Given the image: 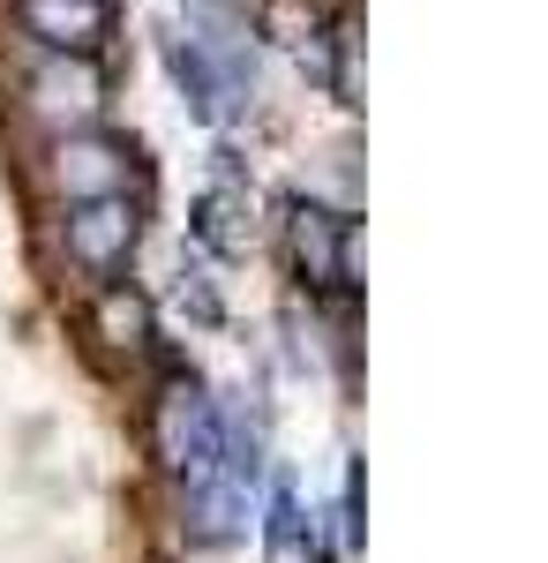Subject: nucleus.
<instances>
[{
	"label": "nucleus",
	"instance_id": "8",
	"mask_svg": "<svg viewBox=\"0 0 548 563\" xmlns=\"http://www.w3.org/2000/svg\"><path fill=\"white\" fill-rule=\"evenodd\" d=\"M196 241L204 249H218V256H241L255 241V188L249 180H211L204 196H196Z\"/></svg>",
	"mask_w": 548,
	"mask_h": 563
},
{
	"label": "nucleus",
	"instance_id": "1",
	"mask_svg": "<svg viewBox=\"0 0 548 563\" xmlns=\"http://www.w3.org/2000/svg\"><path fill=\"white\" fill-rule=\"evenodd\" d=\"M158 459L180 481V496L211 488V481H241L226 459V406L196 376H166V390H158Z\"/></svg>",
	"mask_w": 548,
	"mask_h": 563
},
{
	"label": "nucleus",
	"instance_id": "3",
	"mask_svg": "<svg viewBox=\"0 0 548 563\" xmlns=\"http://www.w3.org/2000/svg\"><path fill=\"white\" fill-rule=\"evenodd\" d=\"M286 263L308 294H346L353 286V218L316 203V196H294L286 203Z\"/></svg>",
	"mask_w": 548,
	"mask_h": 563
},
{
	"label": "nucleus",
	"instance_id": "7",
	"mask_svg": "<svg viewBox=\"0 0 548 563\" xmlns=\"http://www.w3.org/2000/svg\"><path fill=\"white\" fill-rule=\"evenodd\" d=\"M31 106L45 121H90L106 106V76L90 68V53H45V68L31 76Z\"/></svg>",
	"mask_w": 548,
	"mask_h": 563
},
{
	"label": "nucleus",
	"instance_id": "2",
	"mask_svg": "<svg viewBox=\"0 0 548 563\" xmlns=\"http://www.w3.org/2000/svg\"><path fill=\"white\" fill-rule=\"evenodd\" d=\"M143 249V203L135 196H76L61 211V256L76 278L90 286H113Z\"/></svg>",
	"mask_w": 548,
	"mask_h": 563
},
{
	"label": "nucleus",
	"instance_id": "9",
	"mask_svg": "<svg viewBox=\"0 0 548 563\" xmlns=\"http://www.w3.org/2000/svg\"><path fill=\"white\" fill-rule=\"evenodd\" d=\"M90 331H98V346H106V353H128V361H143L151 339H158V331H151V301H143L135 286H121V278H113V286H98Z\"/></svg>",
	"mask_w": 548,
	"mask_h": 563
},
{
	"label": "nucleus",
	"instance_id": "4",
	"mask_svg": "<svg viewBox=\"0 0 548 563\" xmlns=\"http://www.w3.org/2000/svg\"><path fill=\"white\" fill-rule=\"evenodd\" d=\"M166 68L196 121H233L255 90L249 45H204V38H166Z\"/></svg>",
	"mask_w": 548,
	"mask_h": 563
},
{
	"label": "nucleus",
	"instance_id": "6",
	"mask_svg": "<svg viewBox=\"0 0 548 563\" xmlns=\"http://www.w3.org/2000/svg\"><path fill=\"white\" fill-rule=\"evenodd\" d=\"M113 23H121V0H15V31L39 53H90L98 60Z\"/></svg>",
	"mask_w": 548,
	"mask_h": 563
},
{
	"label": "nucleus",
	"instance_id": "10",
	"mask_svg": "<svg viewBox=\"0 0 548 563\" xmlns=\"http://www.w3.org/2000/svg\"><path fill=\"white\" fill-rule=\"evenodd\" d=\"M263 563H316V519L300 511V488L278 481L263 511Z\"/></svg>",
	"mask_w": 548,
	"mask_h": 563
},
{
	"label": "nucleus",
	"instance_id": "5",
	"mask_svg": "<svg viewBox=\"0 0 548 563\" xmlns=\"http://www.w3.org/2000/svg\"><path fill=\"white\" fill-rule=\"evenodd\" d=\"M53 180H61V196L76 203V196H128L135 180H143V151L113 129H84V135H61V151H53Z\"/></svg>",
	"mask_w": 548,
	"mask_h": 563
}]
</instances>
